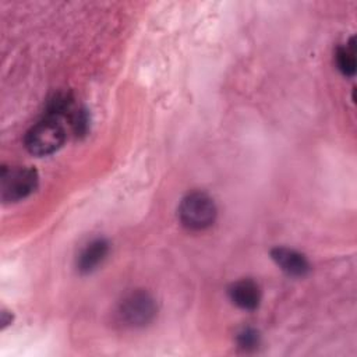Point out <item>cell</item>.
<instances>
[{"label": "cell", "mask_w": 357, "mask_h": 357, "mask_svg": "<svg viewBox=\"0 0 357 357\" xmlns=\"http://www.w3.org/2000/svg\"><path fill=\"white\" fill-rule=\"evenodd\" d=\"M66 141V131L56 119L46 117L32 126L25 134V148L36 156H46L57 149Z\"/></svg>", "instance_id": "cell-1"}, {"label": "cell", "mask_w": 357, "mask_h": 357, "mask_svg": "<svg viewBox=\"0 0 357 357\" xmlns=\"http://www.w3.org/2000/svg\"><path fill=\"white\" fill-rule=\"evenodd\" d=\"M178 218L183 226L191 230H204L216 219L213 199L201 191L187 194L178 206Z\"/></svg>", "instance_id": "cell-2"}, {"label": "cell", "mask_w": 357, "mask_h": 357, "mask_svg": "<svg viewBox=\"0 0 357 357\" xmlns=\"http://www.w3.org/2000/svg\"><path fill=\"white\" fill-rule=\"evenodd\" d=\"M39 176L31 166L1 167L0 190L4 202H17L31 195L38 187Z\"/></svg>", "instance_id": "cell-3"}, {"label": "cell", "mask_w": 357, "mask_h": 357, "mask_svg": "<svg viewBox=\"0 0 357 357\" xmlns=\"http://www.w3.org/2000/svg\"><path fill=\"white\" fill-rule=\"evenodd\" d=\"M156 303L153 297L145 290H134L127 294L119 308L120 318L130 326H145L156 317Z\"/></svg>", "instance_id": "cell-4"}, {"label": "cell", "mask_w": 357, "mask_h": 357, "mask_svg": "<svg viewBox=\"0 0 357 357\" xmlns=\"http://www.w3.org/2000/svg\"><path fill=\"white\" fill-rule=\"evenodd\" d=\"M271 257L276 265L290 276L303 278L310 272L308 259L296 250L287 247H275L271 251Z\"/></svg>", "instance_id": "cell-5"}, {"label": "cell", "mask_w": 357, "mask_h": 357, "mask_svg": "<svg viewBox=\"0 0 357 357\" xmlns=\"http://www.w3.org/2000/svg\"><path fill=\"white\" fill-rule=\"evenodd\" d=\"M229 297L238 308L252 311L259 305L261 290L252 279H240L229 287Z\"/></svg>", "instance_id": "cell-6"}, {"label": "cell", "mask_w": 357, "mask_h": 357, "mask_svg": "<svg viewBox=\"0 0 357 357\" xmlns=\"http://www.w3.org/2000/svg\"><path fill=\"white\" fill-rule=\"evenodd\" d=\"M109 254V243L105 238H95L88 243L77 258V268L81 273H89L103 262Z\"/></svg>", "instance_id": "cell-7"}, {"label": "cell", "mask_w": 357, "mask_h": 357, "mask_svg": "<svg viewBox=\"0 0 357 357\" xmlns=\"http://www.w3.org/2000/svg\"><path fill=\"white\" fill-rule=\"evenodd\" d=\"M336 66L339 71L346 77H353L356 73V50H354V38L350 39V42L339 47L336 50Z\"/></svg>", "instance_id": "cell-8"}, {"label": "cell", "mask_w": 357, "mask_h": 357, "mask_svg": "<svg viewBox=\"0 0 357 357\" xmlns=\"http://www.w3.org/2000/svg\"><path fill=\"white\" fill-rule=\"evenodd\" d=\"M237 344L244 351H252L259 346V333L252 328H244L237 335Z\"/></svg>", "instance_id": "cell-9"}, {"label": "cell", "mask_w": 357, "mask_h": 357, "mask_svg": "<svg viewBox=\"0 0 357 357\" xmlns=\"http://www.w3.org/2000/svg\"><path fill=\"white\" fill-rule=\"evenodd\" d=\"M11 319H13V315L8 312V311H3L1 312V326H7L8 324H11Z\"/></svg>", "instance_id": "cell-10"}]
</instances>
